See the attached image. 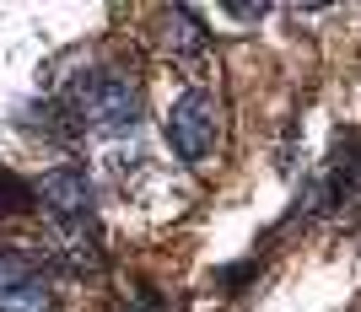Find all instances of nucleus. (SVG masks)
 Instances as JSON below:
<instances>
[{
  "instance_id": "obj_1",
  "label": "nucleus",
  "mask_w": 361,
  "mask_h": 312,
  "mask_svg": "<svg viewBox=\"0 0 361 312\" xmlns=\"http://www.w3.org/2000/svg\"><path fill=\"white\" fill-rule=\"evenodd\" d=\"M60 103L81 130H97V135H124V130H135V119H140L135 81L119 75L114 65H87V70L65 87Z\"/></svg>"
},
{
  "instance_id": "obj_2",
  "label": "nucleus",
  "mask_w": 361,
  "mask_h": 312,
  "mask_svg": "<svg viewBox=\"0 0 361 312\" xmlns=\"http://www.w3.org/2000/svg\"><path fill=\"white\" fill-rule=\"evenodd\" d=\"M32 194L44 199V210L60 221L65 237H87V226H92V178H87V167H54V173L38 178Z\"/></svg>"
},
{
  "instance_id": "obj_3",
  "label": "nucleus",
  "mask_w": 361,
  "mask_h": 312,
  "mask_svg": "<svg viewBox=\"0 0 361 312\" xmlns=\"http://www.w3.org/2000/svg\"><path fill=\"white\" fill-rule=\"evenodd\" d=\"M167 146L178 151L183 162H205L216 146V103L211 92H183L178 103L167 108Z\"/></svg>"
},
{
  "instance_id": "obj_4",
  "label": "nucleus",
  "mask_w": 361,
  "mask_h": 312,
  "mask_svg": "<svg viewBox=\"0 0 361 312\" xmlns=\"http://www.w3.org/2000/svg\"><path fill=\"white\" fill-rule=\"evenodd\" d=\"M0 312H60V301L38 275H11L0 285Z\"/></svg>"
},
{
  "instance_id": "obj_5",
  "label": "nucleus",
  "mask_w": 361,
  "mask_h": 312,
  "mask_svg": "<svg viewBox=\"0 0 361 312\" xmlns=\"http://www.w3.org/2000/svg\"><path fill=\"white\" fill-rule=\"evenodd\" d=\"M173 38H178V44H173V54H178L183 65H200V54H205V32H200V22H195V11H189V6H178V11H173Z\"/></svg>"
},
{
  "instance_id": "obj_6",
  "label": "nucleus",
  "mask_w": 361,
  "mask_h": 312,
  "mask_svg": "<svg viewBox=\"0 0 361 312\" xmlns=\"http://www.w3.org/2000/svg\"><path fill=\"white\" fill-rule=\"evenodd\" d=\"M221 11H232V16H238V22H254V16H264V11H270V6H264V0H259V6H254V0H226Z\"/></svg>"
}]
</instances>
